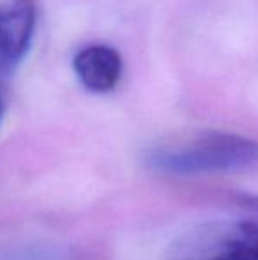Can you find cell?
Listing matches in <instances>:
<instances>
[{
    "instance_id": "cell-1",
    "label": "cell",
    "mask_w": 258,
    "mask_h": 260,
    "mask_svg": "<svg viewBox=\"0 0 258 260\" xmlns=\"http://www.w3.org/2000/svg\"><path fill=\"white\" fill-rule=\"evenodd\" d=\"M149 163L156 170L177 175L241 170L258 163V142L235 133L212 131L180 147L158 149Z\"/></svg>"
},
{
    "instance_id": "cell-2",
    "label": "cell",
    "mask_w": 258,
    "mask_h": 260,
    "mask_svg": "<svg viewBox=\"0 0 258 260\" xmlns=\"http://www.w3.org/2000/svg\"><path fill=\"white\" fill-rule=\"evenodd\" d=\"M35 30V4L14 0L0 9V73H11L28 53Z\"/></svg>"
},
{
    "instance_id": "cell-3",
    "label": "cell",
    "mask_w": 258,
    "mask_h": 260,
    "mask_svg": "<svg viewBox=\"0 0 258 260\" xmlns=\"http://www.w3.org/2000/svg\"><path fill=\"white\" fill-rule=\"evenodd\" d=\"M72 68L85 89L104 94L114 90L121 80L122 57L106 45H92L76 53Z\"/></svg>"
},
{
    "instance_id": "cell-4",
    "label": "cell",
    "mask_w": 258,
    "mask_h": 260,
    "mask_svg": "<svg viewBox=\"0 0 258 260\" xmlns=\"http://www.w3.org/2000/svg\"><path fill=\"white\" fill-rule=\"evenodd\" d=\"M203 260H258V218L239 221L217 253Z\"/></svg>"
},
{
    "instance_id": "cell-5",
    "label": "cell",
    "mask_w": 258,
    "mask_h": 260,
    "mask_svg": "<svg viewBox=\"0 0 258 260\" xmlns=\"http://www.w3.org/2000/svg\"><path fill=\"white\" fill-rule=\"evenodd\" d=\"M241 204H244V206H251V207L258 209V197L242 195V197H241Z\"/></svg>"
},
{
    "instance_id": "cell-6",
    "label": "cell",
    "mask_w": 258,
    "mask_h": 260,
    "mask_svg": "<svg viewBox=\"0 0 258 260\" xmlns=\"http://www.w3.org/2000/svg\"><path fill=\"white\" fill-rule=\"evenodd\" d=\"M0 115H2V100H0Z\"/></svg>"
}]
</instances>
